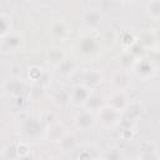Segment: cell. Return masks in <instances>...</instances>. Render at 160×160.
<instances>
[{"label":"cell","instance_id":"obj_1","mask_svg":"<svg viewBox=\"0 0 160 160\" xmlns=\"http://www.w3.org/2000/svg\"><path fill=\"white\" fill-rule=\"evenodd\" d=\"M148 6H149V12H150V14H152V15H154L155 12H156L158 15L160 14V2H159V1L150 2Z\"/></svg>","mask_w":160,"mask_h":160}]
</instances>
